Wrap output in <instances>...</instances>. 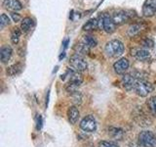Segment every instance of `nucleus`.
Returning a JSON list of instances; mask_svg holds the SVG:
<instances>
[{
    "label": "nucleus",
    "instance_id": "6ab92c4d",
    "mask_svg": "<svg viewBox=\"0 0 156 147\" xmlns=\"http://www.w3.org/2000/svg\"><path fill=\"white\" fill-rule=\"evenodd\" d=\"M146 106L150 114L153 117H156V96H151L146 102Z\"/></svg>",
    "mask_w": 156,
    "mask_h": 147
},
{
    "label": "nucleus",
    "instance_id": "2f4dec72",
    "mask_svg": "<svg viewBox=\"0 0 156 147\" xmlns=\"http://www.w3.org/2000/svg\"><path fill=\"white\" fill-rule=\"evenodd\" d=\"M67 42H68V39H66L65 42H63V46L66 47V46H67Z\"/></svg>",
    "mask_w": 156,
    "mask_h": 147
},
{
    "label": "nucleus",
    "instance_id": "20e7f679",
    "mask_svg": "<svg viewBox=\"0 0 156 147\" xmlns=\"http://www.w3.org/2000/svg\"><path fill=\"white\" fill-rule=\"evenodd\" d=\"M139 141L144 147H156V135L149 130L140 131Z\"/></svg>",
    "mask_w": 156,
    "mask_h": 147
},
{
    "label": "nucleus",
    "instance_id": "aec40b11",
    "mask_svg": "<svg viewBox=\"0 0 156 147\" xmlns=\"http://www.w3.org/2000/svg\"><path fill=\"white\" fill-rule=\"evenodd\" d=\"M98 28H99V21L95 18L90 19L89 21L83 26V29H84V31H93V29H96Z\"/></svg>",
    "mask_w": 156,
    "mask_h": 147
},
{
    "label": "nucleus",
    "instance_id": "cd10ccee",
    "mask_svg": "<svg viewBox=\"0 0 156 147\" xmlns=\"http://www.w3.org/2000/svg\"><path fill=\"white\" fill-rule=\"evenodd\" d=\"M72 97H73V101L75 102V104H80L81 103V99H82V97H81V94L79 92H74V93H72Z\"/></svg>",
    "mask_w": 156,
    "mask_h": 147
},
{
    "label": "nucleus",
    "instance_id": "9b49d317",
    "mask_svg": "<svg viewBox=\"0 0 156 147\" xmlns=\"http://www.w3.org/2000/svg\"><path fill=\"white\" fill-rule=\"evenodd\" d=\"M102 28H104L107 33H111L115 31L116 24L114 23L112 17L107 16V15L102 17Z\"/></svg>",
    "mask_w": 156,
    "mask_h": 147
},
{
    "label": "nucleus",
    "instance_id": "473e14b6",
    "mask_svg": "<svg viewBox=\"0 0 156 147\" xmlns=\"http://www.w3.org/2000/svg\"><path fill=\"white\" fill-rule=\"evenodd\" d=\"M65 56H66V54H65V52H62V55L60 56V59L63 58V57H65Z\"/></svg>",
    "mask_w": 156,
    "mask_h": 147
},
{
    "label": "nucleus",
    "instance_id": "a878e982",
    "mask_svg": "<svg viewBox=\"0 0 156 147\" xmlns=\"http://www.w3.org/2000/svg\"><path fill=\"white\" fill-rule=\"evenodd\" d=\"M10 24V18L7 16L6 14H2L1 15V22H0V24H1V28H3L5 26Z\"/></svg>",
    "mask_w": 156,
    "mask_h": 147
},
{
    "label": "nucleus",
    "instance_id": "39448f33",
    "mask_svg": "<svg viewBox=\"0 0 156 147\" xmlns=\"http://www.w3.org/2000/svg\"><path fill=\"white\" fill-rule=\"evenodd\" d=\"M133 118L136 124L140 126H147L152 124L151 119L147 116V114H145L141 108L135 109V111L133 112Z\"/></svg>",
    "mask_w": 156,
    "mask_h": 147
},
{
    "label": "nucleus",
    "instance_id": "c85d7f7f",
    "mask_svg": "<svg viewBox=\"0 0 156 147\" xmlns=\"http://www.w3.org/2000/svg\"><path fill=\"white\" fill-rule=\"evenodd\" d=\"M143 44H144V46H145V47H149V48H152L153 45H154L153 41L151 40V39H149V38H146L145 40H144Z\"/></svg>",
    "mask_w": 156,
    "mask_h": 147
},
{
    "label": "nucleus",
    "instance_id": "4be33fe9",
    "mask_svg": "<svg viewBox=\"0 0 156 147\" xmlns=\"http://www.w3.org/2000/svg\"><path fill=\"white\" fill-rule=\"evenodd\" d=\"M21 28H14L12 33H11V40L14 44H17L20 40V36H21Z\"/></svg>",
    "mask_w": 156,
    "mask_h": 147
},
{
    "label": "nucleus",
    "instance_id": "1a4fd4ad",
    "mask_svg": "<svg viewBox=\"0 0 156 147\" xmlns=\"http://www.w3.org/2000/svg\"><path fill=\"white\" fill-rule=\"evenodd\" d=\"M143 13L146 17H152L156 13V0H145L143 6Z\"/></svg>",
    "mask_w": 156,
    "mask_h": 147
},
{
    "label": "nucleus",
    "instance_id": "a211bd4d",
    "mask_svg": "<svg viewBox=\"0 0 156 147\" xmlns=\"http://www.w3.org/2000/svg\"><path fill=\"white\" fill-rule=\"evenodd\" d=\"M22 70H23V65L18 63V64H14V65L8 67L6 73L9 77H15L19 75V74L22 72Z\"/></svg>",
    "mask_w": 156,
    "mask_h": 147
},
{
    "label": "nucleus",
    "instance_id": "412c9836",
    "mask_svg": "<svg viewBox=\"0 0 156 147\" xmlns=\"http://www.w3.org/2000/svg\"><path fill=\"white\" fill-rule=\"evenodd\" d=\"M33 20L31 18H24L21 24V29L23 32H28L33 27Z\"/></svg>",
    "mask_w": 156,
    "mask_h": 147
},
{
    "label": "nucleus",
    "instance_id": "2eb2a0df",
    "mask_svg": "<svg viewBox=\"0 0 156 147\" xmlns=\"http://www.w3.org/2000/svg\"><path fill=\"white\" fill-rule=\"evenodd\" d=\"M13 54V49L9 45H4L1 50H0V58H1L2 63H7L12 57Z\"/></svg>",
    "mask_w": 156,
    "mask_h": 147
},
{
    "label": "nucleus",
    "instance_id": "6e6552de",
    "mask_svg": "<svg viewBox=\"0 0 156 147\" xmlns=\"http://www.w3.org/2000/svg\"><path fill=\"white\" fill-rule=\"evenodd\" d=\"M138 80H139V77H135L133 74H125L123 77H122V85H123L126 90L131 91L135 89L136 83Z\"/></svg>",
    "mask_w": 156,
    "mask_h": 147
},
{
    "label": "nucleus",
    "instance_id": "b1692460",
    "mask_svg": "<svg viewBox=\"0 0 156 147\" xmlns=\"http://www.w3.org/2000/svg\"><path fill=\"white\" fill-rule=\"evenodd\" d=\"M76 49H77V54L79 55V54H86V53H88V52H89L90 47L88 46L86 43L81 42V43H79L76 46Z\"/></svg>",
    "mask_w": 156,
    "mask_h": 147
},
{
    "label": "nucleus",
    "instance_id": "f03ea898",
    "mask_svg": "<svg viewBox=\"0 0 156 147\" xmlns=\"http://www.w3.org/2000/svg\"><path fill=\"white\" fill-rule=\"evenodd\" d=\"M83 82V77L79 74V72H76L74 70L70 71L69 75V81H68L67 85L66 86V89L67 92H69L70 94L77 91V88L81 85Z\"/></svg>",
    "mask_w": 156,
    "mask_h": 147
},
{
    "label": "nucleus",
    "instance_id": "423d86ee",
    "mask_svg": "<svg viewBox=\"0 0 156 147\" xmlns=\"http://www.w3.org/2000/svg\"><path fill=\"white\" fill-rule=\"evenodd\" d=\"M69 65L72 68V70L79 72V73L86 71L88 68L87 62L84 60V58L81 57L80 55H78V54H75V55H73L70 58Z\"/></svg>",
    "mask_w": 156,
    "mask_h": 147
},
{
    "label": "nucleus",
    "instance_id": "393cba45",
    "mask_svg": "<svg viewBox=\"0 0 156 147\" xmlns=\"http://www.w3.org/2000/svg\"><path fill=\"white\" fill-rule=\"evenodd\" d=\"M99 147H119L118 144H116L115 142L112 141H101L99 143Z\"/></svg>",
    "mask_w": 156,
    "mask_h": 147
},
{
    "label": "nucleus",
    "instance_id": "f3484780",
    "mask_svg": "<svg viewBox=\"0 0 156 147\" xmlns=\"http://www.w3.org/2000/svg\"><path fill=\"white\" fill-rule=\"evenodd\" d=\"M144 28V26L143 24H139V23H136L131 24L128 28V36L131 37H134L136 36V34H139L143 29Z\"/></svg>",
    "mask_w": 156,
    "mask_h": 147
},
{
    "label": "nucleus",
    "instance_id": "7c9ffc66",
    "mask_svg": "<svg viewBox=\"0 0 156 147\" xmlns=\"http://www.w3.org/2000/svg\"><path fill=\"white\" fill-rule=\"evenodd\" d=\"M42 126V118L41 116L38 117V121H37V130H40Z\"/></svg>",
    "mask_w": 156,
    "mask_h": 147
},
{
    "label": "nucleus",
    "instance_id": "ddd939ff",
    "mask_svg": "<svg viewBox=\"0 0 156 147\" xmlns=\"http://www.w3.org/2000/svg\"><path fill=\"white\" fill-rule=\"evenodd\" d=\"M79 117H80V112L76 106H70L67 109V119L71 125L76 124Z\"/></svg>",
    "mask_w": 156,
    "mask_h": 147
},
{
    "label": "nucleus",
    "instance_id": "f257e3e1",
    "mask_svg": "<svg viewBox=\"0 0 156 147\" xmlns=\"http://www.w3.org/2000/svg\"><path fill=\"white\" fill-rule=\"evenodd\" d=\"M105 50L108 57H118L124 52V44L118 39H112V40L106 43Z\"/></svg>",
    "mask_w": 156,
    "mask_h": 147
},
{
    "label": "nucleus",
    "instance_id": "c756f323",
    "mask_svg": "<svg viewBox=\"0 0 156 147\" xmlns=\"http://www.w3.org/2000/svg\"><path fill=\"white\" fill-rule=\"evenodd\" d=\"M11 16L14 20V22H19L20 20H21V16H20V14L16 13V12H13L11 13Z\"/></svg>",
    "mask_w": 156,
    "mask_h": 147
},
{
    "label": "nucleus",
    "instance_id": "7ed1b4c3",
    "mask_svg": "<svg viewBox=\"0 0 156 147\" xmlns=\"http://www.w3.org/2000/svg\"><path fill=\"white\" fill-rule=\"evenodd\" d=\"M136 93L140 97H145L147 96L149 93L153 91V85H151L149 81H146L144 80H139L136 81L135 89Z\"/></svg>",
    "mask_w": 156,
    "mask_h": 147
},
{
    "label": "nucleus",
    "instance_id": "bb28decb",
    "mask_svg": "<svg viewBox=\"0 0 156 147\" xmlns=\"http://www.w3.org/2000/svg\"><path fill=\"white\" fill-rule=\"evenodd\" d=\"M113 132V136L114 137H119L122 134H123V130H120V129H116V127H111L109 130V134H112Z\"/></svg>",
    "mask_w": 156,
    "mask_h": 147
},
{
    "label": "nucleus",
    "instance_id": "9d476101",
    "mask_svg": "<svg viewBox=\"0 0 156 147\" xmlns=\"http://www.w3.org/2000/svg\"><path fill=\"white\" fill-rule=\"evenodd\" d=\"M129 61L128 59L126 58H121L119 59L118 61H116L113 65V68H114V71L119 74V75H123V74L128 70L129 68Z\"/></svg>",
    "mask_w": 156,
    "mask_h": 147
},
{
    "label": "nucleus",
    "instance_id": "f8f14e48",
    "mask_svg": "<svg viewBox=\"0 0 156 147\" xmlns=\"http://www.w3.org/2000/svg\"><path fill=\"white\" fill-rule=\"evenodd\" d=\"M112 19L116 24H122L126 23L128 20L130 19V14H128L127 11H123V10H120L118 12H115L112 16Z\"/></svg>",
    "mask_w": 156,
    "mask_h": 147
},
{
    "label": "nucleus",
    "instance_id": "5701e85b",
    "mask_svg": "<svg viewBox=\"0 0 156 147\" xmlns=\"http://www.w3.org/2000/svg\"><path fill=\"white\" fill-rule=\"evenodd\" d=\"M83 42L86 43L90 48L97 46V44H98L97 39L92 36H85L84 37H83Z\"/></svg>",
    "mask_w": 156,
    "mask_h": 147
},
{
    "label": "nucleus",
    "instance_id": "0eeeda50",
    "mask_svg": "<svg viewBox=\"0 0 156 147\" xmlns=\"http://www.w3.org/2000/svg\"><path fill=\"white\" fill-rule=\"evenodd\" d=\"M80 127L88 132H94L97 130V122L96 119L92 115H88L84 117L80 122Z\"/></svg>",
    "mask_w": 156,
    "mask_h": 147
},
{
    "label": "nucleus",
    "instance_id": "4468645a",
    "mask_svg": "<svg viewBox=\"0 0 156 147\" xmlns=\"http://www.w3.org/2000/svg\"><path fill=\"white\" fill-rule=\"evenodd\" d=\"M132 55L140 61H145L150 57V53L147 49L144 48H135L132 50Z\"/></svg>",
    "mask_w": 156,
    "mask_h": 147
},
{
    "label": "nucleus",
    "instance_id": "dca6fc26",
    "mask_svg": "<svg viewBox=\"0 0 156 147\" xmlns=\"http://www.w3.org/2000/svg\"><path fill=\"white\" fill-rule=\"evenodd\" d=\"M2 3L5 8L12 10V11H18L23 8V5L19 0H3Z\"/></svg>",
    "mask_w": 156,
    "mask_h": 147
}]
</instances>
